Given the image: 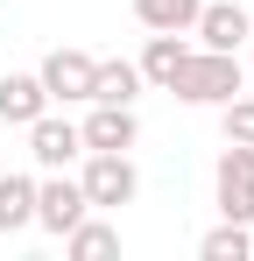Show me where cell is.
I'll return each mask as SVG.
<instances>
[{
  "mask_svg": "<svg viewBox=\"0 0 254 261\" xmlns=\"http://www.w3.org/2000/svg\"><path fill=\"white\" fill-rule=\"evenodd\" d=\"M169 92H184V99H198V106H226V99L240 92V57H233V49H184Z\"/></svg>",
  "mask_w": 254,
  "mask_h": 261,
  "instance_id": "6da1fadb",
  "label": "cell"
},
{
  "mask_svg": "<svg viewBox=\"0 0 254 261\" xmlns=\"http://www.w3.org/2000/svg\"><path fill=\"white\" fill-rule=\"evenodd\" d=\"M212 184H219V212L247 226V219H254V141H226Z\"/></svg>",
  "mask_w": 254,
  "mask_h": 261,
  "instance_id": "7a4b0ae2",
  "label": "cell"
},
{
  "mask_svg": "<svg viewBox=\"0 0 254 261\" xmlns=\"http://www.w3.org/2000/svg\"><path fill=\"white\" fill-rule=\"evenodd\" d=\"M85 198L92 205H127L134 198V163H127V148H92V163H85Z\"/></svg>",
  "mask_w": 254,
  "mask_h": 261,
  "instance_id": "3957f363",
  "label": "cell"
},
{
  "mask_svg": "<svg viewBox=\"0 0 254 261\" xmlns=\"http://www.w3.org/2000/svg\"><path fill=\"white\" fill-rule=\"evenodd\" d=\"M92 71H99V57H85V49H49L36 78H42L49 99H92Z\"/></svg>",
  "mask_w": 254,
  "mask_h": 261,
  "instance_id": "277c9868",
  "label": "cell"
},
{
  "mask_svg": "<svg viewBox=\"0 0 254 261\" xmlns=\"http://www.w3.org/2000/svg\"><path fill=\"white\" fill-rule=\"evenodd\" d=\"M85 212H92L85 184H71V176H49V184H36V219L49 226V233H71Z\"/></svg>",
  "mask_w": 254,
  "mask_h": 261,
  "instance_id": "5b68a950",
  "label": "cell"
},
{
  "mask_svg": "<svg viewBox=\"0 0 254 261\" xmlns=\"http://www.w3.org/2000/svg\"><path fill=\"white\" fill-rule=\"evenodd\" d=\"M29 148H36V163H49V170H57V163H71V155L85 148V134L71 127V120H57V113L42 106L36 120H29Z\"/></svg>",
  "mask_w": 254,
  "mask_h": 261,
  "instance_id": "8992f818",
  "label": "cell"
},
{
  "mask_svg": "<svg viewBox=\"0 0 254 261\" xmlns=\"http://www.w3.org/2000/svg\"><path fill=\"white\" fill-rule=\"evenodd\" d=\"M191 29L205 36V49H240V43H247V7H233V0H205Z\"/></svg>",
  "mask_w": 254,
  "mask_h": 261,
  "instance_id": "52a82bcc",
  "label": "cell"
},
{
  "mask_svg": "<svg viewBox=\"0 0 254 261\" xmlns=\"http://www.w3.org/2000/svg\"><path fill=\"white\" fill-rule=\"evenodd\" d=\"M42 106H49V92H42V78H36V71H7V78H0V120L29 127Z\"/></svg>",
  "mask_w": 254,
  "mask_h": 261,
  "instance_id": "ba28073f",
  "label": "cell"
},
{
  "mask_svg": "<svg viewBox=\"0 0 254 261\" xmlns=\"http://www.w3.org/2000/svg\"><path fill=\"white\" fill-rule=\"evenodd\" d=\"M85 148H134V113H127V106H106V99H99V113H92V120H85Z\"/></svg>",
  "mask_w": 254,
  "mask_h": 261,
  "instance_id": "9c48e42d",
  "label": "cell"
},
{
  "mask_svg": "<svg viewBox=\"0 0 254 261\" xmlns=\"http://www.w3.org/2000/svg\"><path fill=\"white\" fill-rule=\"evenodd\" d=\"M134 92H141V64L106 57V64L92 71V99H106V106H134Z\"/></svg>",
  "mask_w": 254,
  "mask_h": 261,
  "instance_id": "30bf717a",
  "label": "cell"
},
{
  "mask_svg": "<svg viewBox=\"0 0 254 261\" xmlns=\"http://www.w3.org/2000/svg\"><path fill=\"white\" fill-rule=\"evenodd\" d=\"M198 7H205V0H134V21H141V29H176V36H184V29L198 21Z\"/></svg>",
  "mask_w": 254,
  "mask_h": 261,
  "instance_id": "8fae6325",
  "label": "cell"
},
{
  "mask_svg": "<svg viewBox=\"0 0 254 261\" xmlns=\"http://www.w3.org/2000/svg\"><path fill=\"white\" fill-rule=\"evenodd\" d=\"M29 219H36V184H29V176H0V233H14V226H29Z\"/></svg>",
  "mask_w": 254,
  "mask_h": 261,
  "instance_id": "7c38bea8",
  "label": "cell"
},
{
  "mask_svg": "<svg viewBox=\"0 0 254 261\" xmlns=\"http://www.w3.org/2000/svg\"><path fill=\"white\" fill-rule=\"evenodd\" d=\"M64 240H71V254H78V261H106V254H120V233H113V226H99V219H78Z\"/></svg>",
  "mask_w": 254,
  "mask_h": 261,
  "instance_id": "4fadbf2b",
  "label": "cell"
},
{
  "mask_svg": "<svg viewBox=\"0 0 254 261\" xmlns=\"http://www.w3.org/2000/svg\"><path fill=\"white\" fill-rule=\"evenodd\" d=\"M176 64H184V43H176V29H156V43H148V57H141V78L169 85V78H176Z\"/></svg>",
  "mask_w": 254,
  "mask_h": 261,
  "instance_id": "5bb4252c",
  "label": "cell"
},
{
  "mask_svg": "<svg viewBox=\"0 0 254 261\" xmlns=\"http://www.w3.org/2000/svg\"><path fill=\"white\" fill-rule=\"evenodd\" d=\"M198 254H205V261H247V226H240V219L212 226L205 240H198Z\"/></svg>",
  "mask_w": 254,
  "mask_h": 261,
  "instance_id": "9a60e30c",
  "label": "cell"
},
{
  "mask_svg": "<svg viewBox=\"0 0 254 261\" xmlns=\"http://www.w3.org/2000/svg\"><path fill=\"white\" fill-rule=\"evenodd\" d=\"M226 141H254V99H226Z\"/></svg>",
  "mask_w": 254,
  "mask_h": 261,
  "instance_id": "2e32d148",
  "label": "cell"
},
{
  "mask_svg": "<svg viewBox=\"0 0 254 261\" xmlns=\"http://www.w3.org/2000/svg\"><path fill=\"white\" fill-rule=\"evenodd\" d=\"M247 36H254V14H247Z\"/></svg>",
  "mask_w": 254,
  "mask_h": 261,
  "instance_id": "e0dca14e",
  "label": "cell"
}]
</instances>
